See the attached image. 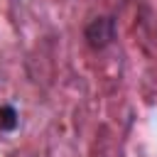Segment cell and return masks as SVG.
<instances>
[{
  "instance_id": "1",
  "label": "cell",
  "mask_w": 157,
  "mask_h": 157,
  "mask_svg": "<svg viewBox=\"0 0 157 157\" xmlns=\"http://www.w3.org/2000/svg\"><path fill=\"white\" fill-rule=\"evenodd\" d=\"M88 47L93 49H103L108 47L113 39H115V20L113 17H96L86 25V32H83Z\"/></svg>"
},
{
  "instance_id": "2",
  "label": "cell",
  "mask_w": 157,
  "mask_h": 157,
  "mask_svg": "<svg viewBox=\"0 0 157 157\" xmlns=\"http://www.w3.org/2000/svg\"><path fill=\"white\" fill-rule=\"evenodd\" d=\"M20 123V115L15 110V105H0V130H15Z\"/></svg>"
}]
</instances>
